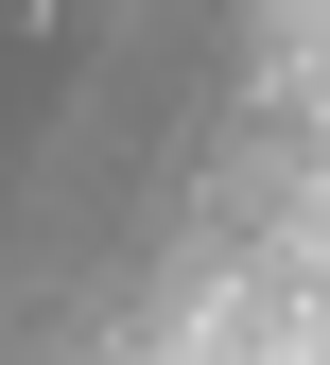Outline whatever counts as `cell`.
I'll return each instance as SVG.
<instances>
[{"label":"cell","mask_w":330,"mask_h":365,"mask_svg":"<svg viewBox=\"0 0 330 365\" xmlns=\"http://www.w3.org/2000/svg\"><path fill=\"white\" fill-rule=\"evenodd\" d=\"M313 348V0H0V365Z\"/></svg>","instance_id":"obj_1"}]
</instances>
